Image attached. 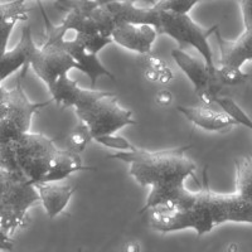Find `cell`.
<instances>
[{"label": "cell", "instance_id": "cell-1", "mask_svg": "<svg viewBox=\"0 0 252 252\" xmlns=\"http://www.w3.org/2000/svg\"><path fill=\"white\" fill-rule=\"evenodd\" d=\"M192 145L175 149L148 152L135 146L129 152H116L109 159L130 164V174L141 187H150L149 197L139 213H145L154 207H184L192 201L194 192L186 187L192 177L197 182V164L187 152Z\"/></svg>", "mask_w": 252, "mask_h": 252}, {"label": "cell", "instance_id": "cell-2", "mask_svg": "<svg viewBox=\"0 0 252 252\" xmlns=\"http://www.w3.org/2000/svg\"><path fill=\"white\" fill-rule=\"evenodd\" d=\"M148 213L150 227L160 233L193 229L198 236H203L227 222L252 224V202L236 193L220 194L213 192L209 188L206 169L201 189L194 192L192 201L187 206L178 208L154 207Z\"/></svg>", "mask_w": 252, "mask_h": 252}, {"label": "cell", "instance_id": "cell-3", "mask_svg": "<svg viewBox=\"0 0 252 252\" xmlns=\"http://www.w3.org/2000/svg\"><path fill=\"white\" fill-rule=\"evenodd\" d=\"M0 168L23 175L32 184L38 182H61L85 166L80 153L60 149L53 139L28 131L0 145Z\"/></svg>", "mask_w": 252, "mask_h": 252}, {"label": "cell", "instance_id": "cell-4", "mask_svg": "<svg viewBox=\"0 0 252 252\" xmlns=\"http://www.w3.org/2000/svg\"><path fill=\"white\" fill-rule=\"evenodd\" d=\"M53 102L73 107L78 119L89 126L92 139L112 135L129 125H136L132 111L120 106L116 94L107 91L86 90L64 75L48 87Z\"/></svg>", "mask_w": 252, "mask_h": 252}, {"label": "cell", "instance_id": "cell-5", "mask_svg": "<svg viewBox=\"0 0 252 252\" xmlns=\"http://www.w3.org/2000/svg\"><path fill=\"white\" fill-rule=\"evenodd\" d=\"M172 57L188 80L203 105H212L220 97L226 86H240L250 80V75L241 68L228 66H208L204 61L197 60L182 49H173Z\"/></svg>", "mask_w": 252, "mask_h": 252}, {"label": "cell", "instance_id": "cell-6", "mask_svg": "<svg viewBox=\"0 0 252 252\" xmlns=\"http://www.w3.org/2000/svg\"><path fill=\"white\" fill-rule=\"evenodd\" d=\"M40 202L37 189L23 175L0 168V228L14 237L29 223V209Z\"/></svg>", "mask_w": 252, "mask_h": 252}, {"label": "cell", "instance_id": "cell-7", "mask_svg": "<svg viewBox=\"0 0 252 252\" xmlns=\"http://www.w3.org/2000/svg\"><path fill=\"white\" fill-rule=\"evenodd\" d=\"M40 9L46 24V39L42 46L37 47L34 55L32 56L31 67L47 87H49L60 77L68 75L69 71L78 69V64L63 44L66 32L61 26L52 23L43 8L40 6Z\"/></svg>", "mask_w": 252, "mask_h": 252}, {"label": "cell", "instance_id": "cell-8", "mask_svg": "<svg viewBox=\"0 0 252 252\" xmlns=\"http://www.w3.org/2000/svg\"><path fill=\"white\" fill-rule=\"evenodd\" d=\"M158 10V20L154 28L160 34L169 35L178 43L188 44L197 49L208 66H216L213 53L209 46V37L220 29V24L211 28H203L197 24L188 13H178L172 10Z\"/></svg>", "mask_w": 252, "mask_h": 252}, {"label": "cell", "instance_id": "cell-9", "mask_svg": "<svg viewBox=\"0 0 252 252\" xmlns=\"http://www.w3.org/2000/svg\"><path fill=\"white\" fill-rule=\"evenodd\" d=\"M28 68L29 64H26L20 69L17 77V85L12 90V102L9 111L4 118L0 119V145L28 132L34 114L53 102V98L46 102H32L27 97L23 90V81Z\"/></svg>", "mask_w": 252, "mask_h": 252}, {"label": "cell", "instance_id": "cell-10", "mask_svg": "<svg viewBox=\"0 0 252 252\" xmlns=\"http://www.w3.org/2000/svg\"><path fill=\"white\" fill-rule=\"evenodd\" d=\"M159 33L150 24L120 23L111 32V39L114 43L123 48L136 52L139 55L152 52V47L157 40Z\"/></svg>", "mask_w": 252, "mask_h": 252}, {"label": "cell", "instance_id": "cell-11", "mask_svg": "<svg viewBox=\"0 0 252 252\" xmlns=\"http://www.w3.org/2000/svg\"><path fill=\"white\" fill-rule=\"evenodd\" d=\"M177 110L195 126L213 132H226L237 126V121L226 111H217L208 106H178Z\"/></svg>", "mask_w": 252, "mask_h": 252}, {"label": "cell", "instance_id": "cell-12", "mask_svg": "<svg viewBox=\"0 0 252 252\" xmlns=\"http://www.w3.org/2000/svg\"><path fill=\"white\" fill-rule=\"evenodd\" d=\"M216 35L220 55L218 64L241 68L245 63L252 61V27L245 28L244 33L235 40H227L220 35V31L216 32Z\"/></svg>", "mask_w": 252, "mask_h": 252}, {"label": "cell", "instance_id": "cell-13", "mask_svg": "<svg viewBox=\"0 0 252 252\" xmlns=\"http://www.w3.org/2000/svg\"><path fill=\"white\" fill-rule=\"evenodd\" d=\"M37 47L32 37L31 27H24L17 46L10 51L6 49L5 53L0 56V82H4L26 64L31 66L32 56L34 55Z\"/></svg>", "mask_w": 252, "mask_h": 252}, {"label": "cell", "instance_id": "cell-14", "mask_svg": "<svg viewBox=\"0 0 252 252\" xmlns=\"http://www.w3.org/2000/svg\"><path fill=\"white\" fill-rule=\"evenodd\" d=\"M63 44H64L69 55L72 56V58L77 62L78 71L85 73L90 78L92 87L96 85V82H97L101 76H106V77L111 78L112 81L115 80L111 72L100 62L97 55L87 51L75 37L67 38L64 35L63 37Z\"/></svg>", "mask_w": 252, "mask_h": 252}, {"label": "cell", "instance_id": "cell-15", "mask_svg": "<svg viewBox=\"0 0 252 252\" xmlns=\"http://www.w3.org/2000/svg\"><path fill=\"white\" fill-rule=\"evenodd\" d=\"M33 186L37 189L40 202L51 220L57 217L66 209L72 195L76 192V189L72 186H63L58 184V182H38Z\"/></svg>", "mask_w": 252, "mask_h": 252}, {"label": "cell", "instance_id": "cell-16", "mask_svg": "<svg viewBox=\"0 0 252 252\" xmlns=\"http://www.w3.org/2000/svg\"><path fill=\"white\" fill-rule=\"evenodd\" d=\"M138 62L144 72V76L150 82L158 83H169L173 80L174 75L170 67L166 64L165 61L159 56L153 55L152 52L139 55Z\"/></svg>", "mask_w": 252, "mask_h": 252}, {"label": "cell", "instance_id": "cell-17", "mask_svg": "<svg viewBox=\"0 0 252 252\" xmlns=\"http://www.w3.org/2000/svg\"><path fill=\"white\" fill-rule=\"evenodd\" d=\"M236 194L252 202V158L241 157L235 160Z\"/></svg>", "mask_w": 252, "mask_h": 252}, {"label": "cell", "instance_id": "cell-18", "mask_svg": "<svg viewBox=\"0 0 252 252\" xmlns=\"http://www.w3.org/2000/svg\"><path fill=\"white\" fill-rule=\"evenodd\" d=\"M26 20H28V8L26 0L0 3V27L17 26L19 22Z\"/></svg>", "mask_w": 252, "mask_h": 252}, {"label": "cell", "instance_id": "cell-19", "mask_svg": "<svg viewBox=\"0 0 252 252\" xmlns=\"http://www.w3.org/2000/svg\"><path fill=\"white\" fill-rule=\"evenodd\" d=\"M94 140L92 139L91 131H90L89 126L83 121L80 120L75 129L69 132L68 138H67V148L73 152L81 153L86 149V146L89 145L90 141Z\"/></svg>", "mask_w": 252, "mask_h": 252}, {"label": "cell", "instance_id": "cell-20", "mask_svg": "<svg viewBox=\"0 0 252 252\" xmlns=\"http://www.w3.org/2000/svg\"><path fill=\"white\" fill-rule=\"evenodd\" d=\"M216 103H217L218 106L223 110V111H226L229 116H232V118L237 121L238 125L246 126L247 129H250L252 131V119L250 118L249 115H247L244 110L238 106L237 103H236L232 98L220 97H220L216 100Z\"/></svg>", "mask_w": 252, "mask_h": 252}, {"label": "cell", "instance_id": "cell-21", "mask_svg": "<svg viewBox=\"0 0 252 252\" xmlns=\"http://www.w3.org/2000/svg\"><path fill=\"white\" fill-rule=\"evenodd\" d=\"M73 33H75L73 37H75L87 51H90L91 53H94V55H98L107 44L112 43L111 38L105 37V35L100 34V33H97V34H83V33H76V32H73Z\"/></svg>", "mask_w": 252, "mask_h": 252}, {"label": "cell", "instance_id": "cell-22", "mask_svg": "<svg viewBox=\"0 0 252 252\" xmlns=\"http://www.w3.org/2000/svg\"><path fill=\"white\" fill-rule=\"evenodd\" d=\"M206 0H158L154 4L155 9L160 10H172L178 13H189L195 4Z\"/></svg>", "mask_w": 252, "mask_h": 252}, {"label": "cell", "instance_id": "cell-23", "mask_svg": "<svg viewBox=\"0 0 252 252\" xmlns=\"http://www.w3.org/2000/svg\"><path fill=\"white\" fill-rule=\"evenodd\" d=\"M94 140L97 141L98 144L103 146H107V148H111V149H116L118 152H129L135 148L131 143L126 140V139L120 138V136H114L112 135H103V136H98Z\"/></svg>", "mask_w": 252, "mask_h": 252}, {"label": "cell", "instance_id": "cell-24", "mask_svg": "<svg viewBox=\"0 0 252 252\" xmlns=\"http://www.w3.org/2000/svg\"><path fill=\"white\" fill-rule=\"evenodd\" d=\"M12 102V90H6L3 86V82H0V119L4 118L9 111Z\"/></svg>", "mask_w": 252, "mask_h": 252}, {"label": "cell", "instance_id": "cell-25", "mask_svg": "<svg viewBox=\"0 0 252 252\" xmlns=\"http://www.w3.org/2000/svg\"><path fill=\"white\" fill-rule=\"evenodd\" d=\"M15 26H3L0 27V56H3L6 52L9 38L12 35Z\"/></svg>", "mask_w": 252, "mask_h": 252}, {"label": "cell", "instance_id": "cell-26", "mask_svg": "<svg viewBox=\"0 0 252 252\" xmlns=\"http://www.w3.org/2000/svg\"><path fill=\"white\" fill-rule=\"evenodd\" d=\"M245 28L252 27V0H240Z\"/></svg>", "mask_w": 252, "mask_h": 252}, {"label": "cell", "instance_id": "cell-27", "mask_svg": "<svg viewBox=\"0 0 252 252\" xmlns=\"http://www.w3.org/2000/svg\"><path fill=\"white\" fill-rule=\"evenodd\" d=\"M15 249V241L10 235L0 228V251H13Z\"/></svg>", "mask_w": 252, "mask_h": 252}, {"label": "cell", "instance_id": "cell-28", "mask_svg": "<svg viewBox=\"0 0 252 252\" xmlns=\"http://www.w3.org/2000/svg\"><path fill=\"white\" fill-rule=\"evenodd\" d=\"M155 101L159 106H170L173 102V94L169 90H161L157 94V97H155Z\"/></svg>", "mask_w": 252, "mask_h": 252}, {"label": "cell", "instance_id": "cell-29", "mask_svg": "<svg viewBox=\"0 0 252 252\" xmlns=\"http://www.w3.org/2000/svg\"><path fill=\"white\" fill-rule=\"evenodd\" d=\"M98 3L105 4V3H111V1H131V3H143L146 4L148 6H153L158 0H97Z\"/></svg>", "mask_w": 252, "mask_h": 252}, {"label": "cell", "instance_id": "cell-30", "mask_svg": "<svg viewBox=\"0 0 252 252\" xmlns=\"http://www.w3.org/2000/svg\"><path fill=\"white\" fill-rule=\"evenodd\" d=\"M26 1H29V0H26ZM35 1L40 3V0H35ZM55 1H56V9L60 10V12H63L64 9H67L69 5H71L73 0H55Z\"/></svg>", "mask_w": 252, "mask_h": 252}, {"label": "cell", "instance_id": "cell-31", "mask_svg": "<svg viewBox=\"0 0 252 252\" xmlns=\"http://www.w3.org/2000/svg\"><path fill=\"white\" fill-rule=\"evenodd\" d=\"M125 250L126 251H139V244L138 242H135V241H131V242H127L125 245Z\"/></svg>", "mask_w": 252, "mask_h": 252}]
</instances>
